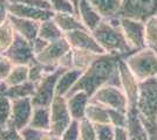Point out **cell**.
<instances>
[{"label": "cell", "instance_id": "1", "mask_svg": "<svg viewBox=\"0 0 157 140\" xmlns=\"http://www.w3.org/2000/svg\"><path fill=\"white\" fill-rule=\"evenodd\" d=\"M123 59L117 54H102L86 69L75 85L68 91L65 97H69L78 91H85L92 98V96L100 88L105 85H121L120 76V60Z\"/></svg>", "mask_w": 157, "mask_h": 140}, {"label": "cell", "instance_id": "2", "mask_svg": "<svg viewBox=\"0 0 157 140\" xmlns=\"http://www.w3.org/2000/svg\"><path fill=\"white\" fill-rule=\"evenodd\" d=\"M92 33L105 53L117 54L123 59L134 53L125 40L124 33L120 23V18L103 19Z\"/></svg>", "mask_w": 157, "mask_h": 140}, {"label": "cell", "instance_id": "3", "mask_svg": "<svg viewBox=\"0 0 157 140\" xmlns=\"http://www.w3.org/2000/svg\"><path fill=\"white\" fill-rule=\"evenodd\" d=\"M138 82L157 76V53L149 48L136 50L124 59Z\"/></svg>", "mask_w": 157, "mask_h": 140}, {"label": "cell", "instance_id": "4", "mask_svg": "<svg viewBox=\"0 0 157 140\" xmlns=\"http://www.w3.org/2000/svg\"><path fill=\"white\" fill-rule=\"evenodd\" d=\"M136 109L141 119H157V76L140 82Z\"/></svg>", "mask_w": 157, "mask_h": 140}, {"label": "cell", "instance_id": "5", "mask_svg": "<svg viewBox=\"0 0 157 140\" xmlns=\"http://www.w3.org/2000/svg\"><path fill=\"white\" fill-rule=\"evenodd\" d=\"M67 70V68L58 67L53 73L47 74L46 76L36 84L35 93L32 97L33 106H46L51 107L53 99L55 97V87L59 77Z\"/></svg>", "mask_w": 157, "mask_h": 140}, {"label": "cell", "instance_id": "6", "mask_svg": "<svg viewBox=\"0 0 157 140\" xmlns=\"http://www.w3.org/2000/svg\"><path fill=\"white\" fill-rule=\"evenodd\" d=\"M90 100L108 107L115 109L122 112H128L129 103L123 89L115 85H105L100 88L92 96Z\"/></svg>", "mask_w": 157, "mask_h": 140}, {"label": "cell", "instance_id": "7", "mask_svg": "<svg viewBox=\"0 0 157 140\" xmlns=\"http://www.w3.org/2000/svg\"><path fill=\"white\" fill-rule=\"evenodd\" d=\"M155 15H157V0H122L118 18L145 22Z\"/></svg>", "mask_w": 157, "mask_h": 140}, {"label": "cell", "instance_id": "8", "mask_svg": "<svg viewBox=\"0 0 157 140\" xmlns=\"http://www.w3.org/2000/svg\"><path fill=\"white\" fill-rule=\"evenodd\" d=\"M72 120L66 97L55 96L51 105V132L56 137H61Z\"/></svg>", "mask_w": 157, "mask_h": 140}, {"label": "cell", "instance_id": "9", "mask_svg": "<svg viewBox=\"0 0 157 140\" xmlns=\"http://www.w3.org/2000/svg\"><path fill=\"white\" fill-rule=\"evenodd\" d=\"M5 55L13 62L14 66H31L36 61L32 43L18 33L15 34L13 43Z\"/></svg>", "mask_w": 157, "mask_h": 140}, {"label": "cell", "instance_id": "10", "mask_svg": "<svg viewBox=\"0 0 157 140\" xmlns=\"http://www.w3.org/2000/svg\"><path fill=\"white\" fill-rule=\"evenodd\" d=\"M125 40L134 52L145 48V22L129 18H120Z\"/></svg>", "mask_w": 157, "mask_h": 140}, {"label": "cell", "instance_id": "11", "mask_svg": "<svg viewBox=\"0 0 157 140\" xmlns=\"http://www.w3.org/2000/svg\"><path fill=\"white\" fill-rule=\"evenodd\" d=\"M32 97H25L20 99L12 100V114L8 121L7 127L15 128L17 131H21L22 128L29 125V121L33 114Z\"/></svg>", "mask_w": 157, "mask_h": 140}, {"label": "cell", "instance_id": "12", "mask_svg": "<svg viewBox=\"0 0 157 140\" xmlns=\"http://www.w3.org/2000/svg\"><path fill=\"white\" fill-rule=\"evenodd\" d=\"M71 49H72V47L69 45V42L67 41L66 38H62L58 41L49 42V45L46 47V49L40 54H38L35 56V59L38 62L45 64V66L59 67L60 61L62 60V57Z\"/></svg>", "mask_w": 157, "mask_h": 140}, {"label": "cell", "instance_id": "13", "mask_svg": "<svg viewBox=\"0 0 157 140\" xmlns=\"http://www.w3.org/2000/svg\"><path fill=\"white\" fill-rule=\"evenodd\" d=\"M65 38L69 42L72 49L89 50V52H93L98 55L105 54L103 48L98 45V42L94 38L93 33L88 29H78V31L66 33Z\"/></svg>", "mask_w": 157, "mask_h": 140}, {"label": "cell", "instance_id": "14", "mask_svg": "<svg viewBox=\"0 0 157 140\" xmlns=\"http://www.w3.org/2000/svg\"><path fill=\"white\" fill-rule=\"evenodd\" d=\"M120 76H121V85L128 98L129 107H136L138 99V90H140V82L131 73L129 67L127 66L124 59L120 60Z\"/></svg>", "mask_w": 157, "mask_h": 140}, {"label": "cell", "instance_id": "15", "mask_svg": "<svg viewBox=\"0 0 157 140\" xmlns=\"http://www.w3.org/2000/svg\"><path fill=\"white\" fill-rule=\"evenodd\" d=\"M10 14L19 16V18L39 21V22L52 19L54 16V12L52 9L36 8V7L29 6V5H25L19 1H13L10 4Z\"/></svg>", "mask_w": 157, "mask_h": 140}, {"label": "cell", "instance_id": "16", "mask_svg": "<svg viewBox=\"0 0 157 140\" xmlns=\"http://www.w3.org/2000/svg\"><path fill=\"white\" fill-rule=\"evenodd\" d=\"M8 19L11 21L14 31L18 34H20L21 36H24L31 43L38 38L40 23L41 22L35 20H29V19H25V18H19V16L11 15V14H10Z\"/></svg>", "mask_w": 157, "mask_h": 140}, {"label": "cell", "instance_id": "17", "mask_svg": "<svg viewBox=\"0 0 157 140\" xmlns=\"http://www.w3.org/2000/svg\"><path fill=\"white\" fill-rule=\"evenodd\" d=\"M76 13H78V16L80 18L81 22L90 32H93L103 20L101 14L95 9V7L93 6L88 0H80L78 1Z\"/></svg>", "mask_w": 157, "mask_h": 140}, {"label": "cell", "instance_id": "18", "mask_svg": "<svg viewBox=\"0 0 157 140\" xmlns=\"http://www.w3.org/2000/svg\"><path fill=\"white\" fill-rule=\"evenodd\" d=\"M128 121H127V132L129 140H149L147 130L144 127L142 120L136 107H129L127 112Z\"/></svg>", "mask_w": 157, "mask_h": 140}, {"label": "cell", "instance_id": "19", "mask_svg": "<svg viewBox=\"0 0 157 140\" xmlns=\"http://www.w3.org/2000/svg\"><path fill=\"white\" fill-rule=\"evenodd\" d=\"M66 99H67V105H68L73 119H83L86 117V109L90 99V97L87 95V92L78 91L71 95L69 97H66Z\"/></svg>", "mask_w": 157, "mask_h": 140}, {"label": "cell", "instance_id": "20", "mask_svg": "<svg viewBox=\"0 0 157 140\" xmlns=\"http://www.w3.org/2000/svg\"><path fill=\"white\" fill-rule=\"evenodd\" d=\"M83 74V70L69 68L61 75L58 80L56 87H55V96H66L68 91L72 89L78 80Z\"/></svg>", "mask_w": 157, "mask_h": 140}, {"label": "cell", "instance_id": "21", "mask_svg": "<svg viewBox=\"0 0 157 140\" xmlns=\"http://www.w3.org/2000/svg\"><path fill=\"white\" fill-rule=\"evenodd\" d=\"M103 19L118 18L122 0H88Z\"/></svg>", "mask_w": 157, "mask_h": 140}, {"label": "cell", "instance_id": "22", "mask_svg": "<svg viewBox=\"0 0 157 140\" xmlns=\"http://www.w3.org/2000/svg\"><path fill=\"white\" fill-rule=\"evenodd\" d=\"M53 19L65 34L78 29H87L76 14L54 13Z\"/></svg>", "mask_w": 157, "mask_h": 140}, {"label": "cell", "instance_id": "23", "mask_svg": "<svg viewBox=\"0 0 157 140\" xmlns=\"http://www.w3.org/2000/svg\"><path fill=\"white\" fill-rule=\"evenodd\" d=\"M86 118L90 120L93 124H110L108 107L90 99L86 109Z\"/></svg>", "mask_w": 157, "mask_h": 140}, {"label": "cell", "instance_id": "24", "mask_svg": "<svg viewBox=\"0 0 157 140\" xmlns=\"http://www.w3.org/2000/svg\"><path fill=\"white\" fill-rule=\"evenodd\" d=\"M28 126L44 131H51V107L35 106Z\"/></svg>", "mask_w": 157, "mask_h": 140}, {"label": "cell", "instance_id": "25", "mask_svg": "<svg viewBox=\"0 0 157 140\" xmlns=\"http://www.w3.org/2000/svg\"><path fill=\"white\" fill-rule=\"evenodd\" d=\"M38 36L44 39V40L48 41V42H54V41H58L62 38H65V33L60 29V27L56 25V22L52 18V19L42 21L40 23L39 35Z\"/></svg>", "mask_w": 157, "mask_h": 140}, {"label": "cell", "instance_id": "26", "mask_svg": "<svg viewBox=\"0 0 157 140\" xmlns=\"http://www.w3.org/2000/svg\"><path fill=\"white\" fill-rule=\"evenodd\" d=\"M35 89H36V85L33 82L26 81V82L18 84V85L7 87L5 95L8 96L12 100L25 98V97H33L35 93Z\"/></svg>", "mask_w": 157, "mask_h": 140}, {"label": "cell", "instance_id": "27", "mask_svg": "<svg viewBox=\"0 0 157 140\" xmlns=\"http://www.w3.org/2000/svg\"><path fill=\"white\" fill-rule=\"evenodd\" d=\"M72 53L73 68L83 70V71L98 59V56H100L98 54H95L89 50H83V49H72Z\"/></svg>", "mask_w": 157, "mask_h": 140}, {"label": "cell", "instance_id": "28", "mask_svg": "<svg viewBox=\"0 0 157 140\" xmlns=\"http://www.w3.org/2000/svg\"><path fill=\"white\" fill-rule=\"evenodd\" d=\"M15 31L10 19L0 25V54H5L15 39Z\"/></svg>", "mask_w": 157, "mask_h": 140}, {"label": "cell", "instance_id": "29", "mask_svg": "<svg viewBox=\"0 0 157 140\" xmlns=\"http://www.w3.org/2000/svg\"><path fill=\"white\" fill-rule=\"evenodd\" d=\"M28 77H29V67L28 66H14L11 74L5 80V83L8 87L18 85V84H21V83L28 81Z\"/></svg>", "mask_w": 157, "mask_h": 140}, {"label": "cell", "instance_id": "30", "mask_svg": "<svg viewBox=\"0 0 157 140\" xmlns=\"http://www.w3.org/2000/svg\"><path fill=\"white\" fill-rule=\"evenodd\" d=\"M28 67H29V77H28V81L33 82L35 85H36L40 81L46 76L47 74L53 73L55 69H58V67L45 66V64L40 63V62H38V61H35L34 63H32V64L28 66Z\"/></svg>", "mask_w": 157, "mask_h": 140}, {"label": "cell", "instance_id": "31", "mask_svg": "<svg viewBox=\"0 0 157 140\" xmlns=\"http://www.w3.org/2000/svg\"><path fill=\"white\" fill-rule=\"evenodd\" d=\"M145 47L157 53V15L145 21Z\"/></svg>", "mask_w": 157, "mask_h": 140}, {"label": "cell", "instance_id": "32", "mask_svg": "<svg viewBox=\"0 0 157 140\" xmlns=\"http://www.w3.org/2000/svg\"><path fill=\"white\" fill-rule=\"evenodd\" d=\"M12 114V99L0 91V128H5L8 125Z\"/></svg>", "mask_w": 157, "mask_h": 140}, {"label": "cell", "instance_id": "33", "mask_svg": "<svg viewBox=\"0 0 157 140\" xmlns=\"http://www.w3.org/2000/svg\"><path fill=\"white\" fill-rule=\"evenodd\" d=\"M19 133L24 140H51L53 134L51 131H44L31 126L22 128L21 131H19Z\"/></svg>", "mask_w": 157, "mask_h": 140}, {"label": "cell", "instance_id": "34", "mask_svg": "<svg viewBox=\"0 0 157 140\" xmlns=\"http://www.w3.org/2000/svg\"><path fill=\"white\" fill-rule=\"evenodd\" d=\"M80 127V139L81 140H98L96 138V130L95 125L87 118L78 120Z\"/></svg>", "mask_w": 157, "mask_h": 140}, {"label": "cell", "instance_id": "35", "mask_svg": "<svg viewBox=\"0 0 157 140\" xmlns=\"http://www.w3.org/2000/svg\"><path fill=\"white\" fill-rule=\"evenodd\" d=\"M48 1L51 5V9L54 13L76 14V8L71 0H48Z\"/></svg>", "mask_w": 157, "mask_h": 140}, {"label": "cell", "instance_id": "36", "mask_svg": "<svg viewBox=\"0 0 157 140\" xmlns=\"http://www.w3.org/2000/svg\"><path fill=\"white\" fill-rule=\"evenodd\" d=\"M96 130L98 140H114L115 139V126L111 124H94Z\"/></svg>", "mask_w": 157, "mask_h": 140}, {"label": "cell", "instance_id": "37", "mask_svg": "<svg viewBox=\"0 0 157 140\" xmlns=\"http://www.w3.org/2000/svg\"><path fill=\"white\" fill-rule=\"evenodd\" d=\"M109 112V118H110V124L115 127H125L127 126V112H122L115 109H108Z\"/></svg>", "mask_w": 157, "mask_h": 140}, {"label": "cell", "instance_id": "38", "mask_svg": "<svg viewBox=\"0 0 157 140\" xmlns=\"http://www.w3.org/2000/svg\"><path fill=\"white\" fill-rule=\"evenodd\" d=\"M61 140H80V127L78 120L73 119L69 126L66 128V131L60 137Z\"/></svg>", "mask_w": 157, "mask_h": 140}, {"label": "cell", "instance_id": "39", "mask_svg": "<svg viewBox=\"0 0 157 140\" xmlns=\"http://www.w3.org/2000/svg\"><path fill=\"white\" fill-rule=\"evenodd\" d=\"M14 63L7 57L5 54H0V82H5L11 74Z\"/></svg>", "mask_w": 157, "mask_h": 140}, {"label": "cell", "instance_id": "40", "mask_svg": "<svg viewBox=\"0 0 157 140\" xmlns=\"http://www.w3.org/2000/svg\"><path fill=\"white\" fill-rule=\"evenodd\" d=\"M0 140H24L19 131L12 127L0 128Z\"/></svg>", "mask_w": 157, "mask_h": 140}, {"label": "cell", "instance_id": "41", "mask_svg": "<svg viewBox=\"0 0 157 140\" xmlns=\"http://www.w3.org/2000/svg\"><path fill=\"white\" fill-rule=\"evenodd\" d=\"M19 2H22L25 5L36 7V8H42V9H51V5L48 0H18Z\"/></svg>", "mask_w": 157, "mask_h": 140}, {"label": "cell", "instance_id": "42", "mask_svg": "<svg viewBox=\"0 0 157 140\" xmlns=\"http://www.w3.org/2000/svg\"><path fill=\"white\" fill-rule=\"evenodd\" d=\"M10 0H0V25L10 16Z\"/></svg>", "mask_w": 157, "mask_h": 140}, {"label": "cell", "instance_id": "43", "mask_svg": "<svg viewBox=\"0 0 157 140\" xmlns=\"http://www.w3.org/2000/svg\"><path fill=\"white\" fill-rule=\"evenodd\" d=\"M48 45H49V42H48V41L44 40V39H41V38L38 36V38L32 42L33 52H34V54H35V56H36L38 54L41 53V52H44Z\"/></svg>", "mask_w": 157, "mask_h": 140}, {"label": "cell", "instance_id": "44", "mask_svg": "<svg viewBox=\"0 0 157 140\" xmlns=\"http://www.w3.org/2000/svg\"><path fill=\"white\" fill-rule=\"evenodd\" d=\"M114 140H129L125 127H115V139Z\"/></svg>", "mask_w": 157, "mask_h": 140}, {"label": "cell", "instance_id": "45", "mask_svg": "<svg viewBox=\"0 0 157 140\" xmlns=\"http://www.w3.org/2000/svg\"><path fill=\"white\" fill-rule=\"evenodd\" d=\"M71 1L73 2V5L75 6V8H76V12H78V1H80V0H71ZM76 14H78V13H76Z\"/></svg>", "mask_w": 157, "mask_h": 140}, {"label": "cell", "instance_id": "46", "mask_svg": "<svg viewBox=\"0 0 157 140\" xmlns=\"http://www.w3.org/2000/svg\"><path fill=\"white\" fill-rule=\"evenodd\" d=\"M10 1H11V2H13V1H18V0H10Z\"/></svg>", "mask_w": 157, "mask_h": 140}, {"label": "cell", "instance_id": "47", "mask_svg": "<svg viewBox=\"0 0 157 140\" xmlns=\"http://www.w3.org/2000/svg\"><path fill=\"white\" fill-rule=\"evenodd\" d=\"M80 140H81V139H80Z\"/></svg>", "mask_w": 157, "mask_h": 140}]
</instances>
